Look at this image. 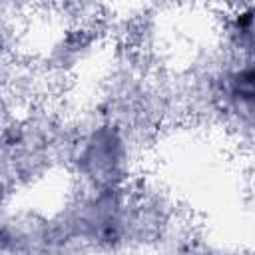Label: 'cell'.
Listing matches in <instances>:
<instances>
[{
    "mask_svg": "<svg viewBox=\"0 0 255 255\" xmlns=\"http://www.w3.org/2000/svg\"><path fill=\"white\" fill-rule=\"evenodd\" d=\"M76 122L50 108H30L6 116L2 129L4 199L12 191L36 185L58 169H66Z\"/></svg>",
    "mask_w": 255,
    "mask_h": 255,
    "instance_id": "6da1fadb",
    "label": "cell"
},
{
    "mask_svg": "<svg viewBox=\"0 0 255 255\" xmlns=\"http://www.w3.org/2000/svg\"><path fill=\"white\" fill-rule=\"evenodd\" d=\"M143 143L120 122L94 112L76 122L66 171L78 189L124 187L135 179Z\"/></svg>",
    "mask_w": 255,
    "mask_h": 255,
    "instance_id": "7a4b0ae2",
    "label": "cell"
},
{
    "mask_svg": "<svg viewBox=\"0 0 255 255\" xmlns=\"http://www.w3.org/2000/svg\"><path fill=\"white\" fill-rule=\"evenodd\" d=\"M0 223V255L66 251L54 213L4 201Z\"/></svg>",
    "mask_w": 255,
    "mask_h": 255,
    "instance_id": "3957f363",
    "label": "cell"
},
{
    "mask_svg": "<svg viewBox=\"0 0 255 255\" xmlns=\"http://www.w3.org/2000/svg\"><path fill=\"white\" fill-rule=\"evenodd\" d=\"M102 34L88 22H78L62 30L60 38L46 50V64L60 74L74 72L98 50Z\"/></svg>",
    "mask_w": 255,
    "mask_h": 255,
    "instance_id": "277c9868",
    "label": "cell"
},
{
    "mask_svg": "<svg viewBox=\"0 0 255 255\" xmlns=\"http://www.w3.org/2000/svg\"><path fill=\"white\" fill-rule=\"evenodd\" d=\"M219 34L225 50L241 56H255V0L225 10Z\"/></svg>",
    "mask_w": 255,
    "mask_h": 255,
    "instance_id": "5b68a950",
    "label": "cell"
},
{
    "mask_svg": "<svg viewBox=\"0 0 255 255\" xmlns=\"http://www.w3.org/2000/svg\"><path fill=\"white\" fill-rule=\"evenodd\" d=\"M213 4H217L219 8H223V12L225 10H231V8H237V6H243V4H247V2H251V0H211Z\"/></svg>",
    "mask_w": 255,
    "mask_h": 255,
    "instance_id": "8992f818",
    "label": "cell"
}]
</instances>
